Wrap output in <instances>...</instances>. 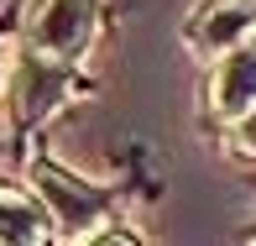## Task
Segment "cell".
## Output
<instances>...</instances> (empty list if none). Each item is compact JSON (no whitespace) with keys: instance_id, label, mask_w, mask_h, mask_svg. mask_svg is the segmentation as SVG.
<instances>
[{"instance_id":"cell-6","label":"cell","mask_w":256,"mask_h":246,"mask_svg":"<svg viewBox=\"0 0 256 246\" xmlns=\"http://www.w3.org/2000/svg\"><path fill=\"white\" fill-rule=\"evenodd\" d=\"M230 126H236V152H251V157H256V105L246 115H236Z\"/></svg>"},{"instance_id":"cell-1","label":"cell","mask_w":256,"mask_h":246,"mask_svg":"<svg viewBox=\"0 0 256 246\" xmlns=\"http://www.w3.org/2000/svg\"><path fill=\"white\" fill-rule=\"evenodd\" d=\"M100 27L94 0H32L26 11V48L37 63H74L89 53Z\"/></svg>"},{"instance_id":"cell-5","label":"cell","mask_w":256,"mask_h":246,"mask_svg":"<svg viewBox=\"0 0 256 246\" xmlns=\"http://www.w3.org/2000/svg\"><path fill=\"white\" fill-rule=\"evenodd\" d=\"M37 189L58 194V204L48 209V220H84V241H89V230H94L89 220H100V199H94V194L68 189V183H63V173H52V168H48V173L37 168Z\"/></svg>"},{"instance_id":"cell-2","label":"cell","mask_w":256,"mask_h":246,"mask_svg":"<svg viewBox=\"0 0 256 246\" xmlns=\"http://www.w3.org/2000/svg\"><path fill=\"white\" fill-rule=\"evenodd\" d=\"M183 37H188V48L199 53L204 63H214V58L230 53L236 42L256 37V0H204L188 16Z\"/></svg>"},{"instance_id":"cell-3","label":"cell","mask_w":256,"mask_h":246,"mask_svg":"<svg viewBox=\"0 0 256 246\" xmlns=\"http://www.w3.org/2000/svg\"><path fill=\"white\" fill-rule=\"evenodd\" d=\"M209 95H214V110L225 121H236L256 105V42L251 37L214 58V89Z\"/></svg>"},{"instance_id":"cell-4","label":"cell","mask_w":256,"mask_h":246,"mask_svg":"<svg viewBox=\"0 0 256 246\" xmlns=\"http://www.w3.org/2000/svg\"><path fill=\"white\" fill-rule=\"evenodd\" d=\"M52 225H48V204H32V199L0 189V241H16V246H37L48 241Z\"/></svg>"}]
</instances>
